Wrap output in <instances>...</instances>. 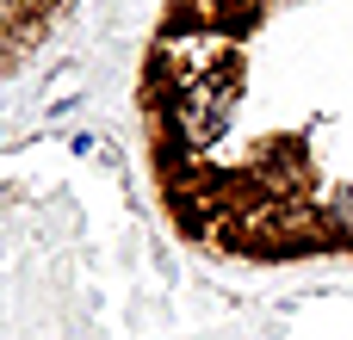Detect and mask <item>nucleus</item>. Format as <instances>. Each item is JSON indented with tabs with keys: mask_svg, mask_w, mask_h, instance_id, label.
<instances>
[{
	"mask_svg": "<svg viewBox=\"0 0 353 340\" xmlns=\"http://www.w3.org/2000/svg\"><path fill=\"white\" fill-rule=\"evenodd\" d=\"M56 6H62V0H0V68H6L19 50H31V43L43 37V25H50Z\"/></svg>",
	"mask_w": 353,
	"mask_h": 340,
	"instance_id": "1",
	"label": "nucleus"
},
{
	"mask_svg": "<svg viewBox=\"0 0 353 340\" xmlns=\"http://www.w3.org/2000/svg\"><path fill=\"white\" fill-rule=\"evenodd\" d=\"M323 229H329V242H353V186H341V192L329 198V217H323Z\"/></svg>",
	"mask_w": 353,
	"mask_h": 340,
	"instance_id": "2",
	"label": "nucleus"
}]
</instances>
